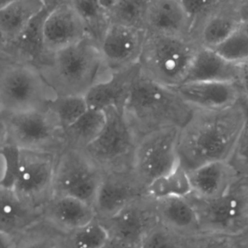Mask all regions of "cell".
Here are the masks:
<instances>
[{"mask_svg":"<svg viewBox=\"0 0 248 248\" xmlns=\"http://www.w3.org/2000/svg\"><path fill=\"white\" fill-rule=\"evenodd\" d=\"M248 127V102L225 109H193L179 129L180 167L186 172L216 162H227L242 132Z\"/></svg>","mask_w":248,"mask_h":248,"instance_id":"6da1fadb","label":"cell"},{"mask_svg":"<svg viewBox=\"0 0 248 248\" xmlns=\"http://www.w3.org/2000/svg\"><path fill=\"white\" fill-rule=\"evenodd\" d=\"M122 108L138 142L158 130L181 128L193 112V108L173 88L153 82L142 76L140 72Z\"/></svg>","mask_w":248,"mask_h":248,"instance_id":"7a4b0ae2","label":"cell"},{"mask_svg":"<svg viewBox=\"0 0 248 248\" xmlns=\"http://www.w3.org/2000/svg\"><path fill=\"white\" fill-rule=\"evenodd\" d=\"M40 71L56 96H84L111 75L99 47L89 37L52 55L50 63Z\"/></svg>","mask_w":248,"mask_h":248,"instance_id":"3957f363","label":"cell"},{"mask_svg":"<svg viewBox=\"0 0 248 248\" xmlns=\"http://www.w3.org/2000/svg\"><path fill=\"white\" fill-rule=\"evenodd\" d=\"M200 47L190 38L146 34L139 59L140 75L170 88L184 83Z\"/></svg>","mask_w":248,"mask_h":248,"instance_id":"277c9868","label":"cell"},{"mask_svg":"<svg viewBox=\"0 0 248 248\" xmlns=\"http://www.w3.org/2000/svg\"><path fill=\"white\" fill-rule=\"evenodd\" d=\"M56 158L51 151L12 146L11 172L5 184L23 201L42 211L53 197Z\"/></svg>","mask_w":248,"mask_h":248,"instance_id":"5b68a950","label":"cell"},{"mask_svg":"<svg viewBox=\"0 0 248 248\" xmlns=\"http://www.w3.org/2000/svg\"><path fill=\"white\" fill-rule=\"evenodd\" d=\"M195 209L200 232L240 235L248 233V178H241L226 194L210 200L186 196Z\"/></svg>","mask_w":248,"mask_h":248,"instance_id":"8992f818","label":"cell"},{"mask_svg":"<svg viewBox=\"0 0 248 248\" xmlns=\"http://www.w3.org/2000/svg\"><path fill=\"white\" fill-rule=\"evenodd\" d=\"M104 111L106 122L102 130L83 151L104 172L131 170L137 139L123 108L111 107Z\"/></svg>","mask_w":248,"mask_h":248,"instance_id":"52a82bcc","label":"cell"},{"mask_svg":"<svg viewBox=\"0 0 248 248\" xmlns=\"http://www.w3.org/2000/svg\"><path fill=\"white\" fill-rule=\"evenodd\" d=\"M55 96L40 71L34 66H11L0 75V116L47 110Z\"/></svg>","mask_w":248,"mask_h":248,"instance_id":"ba28073f","label":"cell"},{"mask_svg":"<svg viewBox=\"0 0 248 248\" xmlns=\"http://www.w3.org/2000/svg\"><path fill=\"white\" fill-rule=\"evenodd\" d=\"M105 172L82 149L66 147L57 155L53 197H70L92 206Z\"/></svg>","mask_w":248,"mask_h":248,"instance_id":"9c48e42d","label":"cell"},{"mask_svg":"<svg viewBox=\"0 0 248 248\" xmlns=\"http://www.w3.org/2000/svg\"><path fill=\"white\" fill-rule=\"evenodd\" d=\"M179 129L170 127L158 130L138 142L132 171L145 188L180 166L178 153Z\"/></svg>","mask_w":248,"mask_h":248,"instance_id":"30bf717a","label":"cell"},{"mask_svg":"<svg viewBox=\"0 0 248 248\" xmlns=\"http://www.w3.org/2000/svg\"><path fill=\"white\" fill-rule=\"evenodd\" d=\"M243 24H248V0H217L191 26L189 38L201 48L213 50Z\"/></svg>","mask_w":248,"mask_h":248,"instance_id":"8fae6325","label":"cell"},{"mask_svg":"<svg viewBox=\"0 0 248 248\" xmlns=\"http://www.w3.org/2000/svg\"><path fill=\"white\" fill-rule=\"evenodd\" d=\"M6 125L7 144L18 149L49 151L57 130H61L48 110H37L0 116Z\"/></svg>","mask_w":248,"mask_h":248,"instance_id":"7c38bea8","label":"cell"},{"mask_svg":"<svg viewBox=\"0 0 248 248\" xmlns=\"http://www.w3.org/2000/svg\"><path fill=\"white\" fill-rule=\"evenodd\" d=\"M99 222L109 237L138 248L143 238L158 223L154 200L147 195L140 197L114 216Z\"/></svg>","mask_w":248,"mask_h":248,"instance_id":"4fadbf2b","label":"cell"},{"mask_svg":"<svg viewBox=\"0 0 248 248\" xmlns=\"http://www.w3.org/2000/svg\"><path fill=\"white\" fill-rule=\"evenodd\" d=\"M146 195V188L131 170L105 172L93 202L95 217L107 220L127 204Z\"/></svg>","mask_w":248,"mask_h":248,"instance_id":"5bb4252c","label":"cell"},{"mask_svg":"<svg viewBox=\"0 0 248 248\" xmlns=\"http://www.w3.org/2000/svg\"><path fill=\"white\" fill-rule=\"evenodd\" d=\"M146 37L141 29L110 24L98 46L108 70L112 74L138 65Z\"/></svg>","mask_w":248,"mask_h":248,"instance_id":"9a60e30c","label":"cell"},{"mask_svg":"<svg viewBox=\"0 0 248 248\" xmlns=\"http://www.w3.org/2000/svg\"><path fill=\"white\" fill-rule=\"evenodd\" d=\"M86 37L88 34L83 21L71 1H59L45 22L44 52L54 54Z\"/></svg>","mask_w":248,"mask_h":248,"instance_id":"2e32d148","label":"cell"},{"mask_svg":"<svg viewBox=\"0 0 248 248\" xmlns=\"http://www.w3.org/2000/svg\"><path fill=\"white\" fill-rule=\"evenodd\" d=\"M193 109H225L242 101L248 102V93L229 82H185L173 88Z\"/></svg>","mask_w":248,"mask_h":248,"instance_id":"e0dca14e","label":"cell"},{"mask_svg":"<svg viewBox=\"0 0 248 248\" xmlns=\"http://www.w3.org/2000/svg\"><path fill=\"white\" fill-rule=\"evenodd\" d=\"M248 63H235L220 57L211 49L200 47L185 82H213L236 84L248 93Z\"/></svg>","mask_w":248,"mask_h":248,"instance_id":"ac0fdd59","label":"cell"},{"mask_svg":"<svg viewBox=\"0 0 248 248\" xmlns=\"http://www.w3.org/2000/svg\"><path fill=\"white\" fill-rule=\"evenodd\" d=\"M143 28L148 35L189 38V21L179 0L148 1Z\"/></svg>","mask_w":248,"mask_h":248,"instance_id":"d6986e66","label":"cell"},{"mask_svg":"<svg viewBox=\"0 0 248 248\" xmlns=\"http://www.w3.org/2000/svg\"><path fill=\"white\" fill-rule=\"evenodd\" d=\"M191 195L210 200L227 193L242 178L227 162H216L186 172Z\"/></svg>","mask_w":248,"mask_h":248,"instance_id":"ffe728a7","label":"cell"},{"mask_svg":"<svg viewBox=\"0 0 248 248\" xmlns=\"http://www.w3.org/2000/svg\"><path fill=\"white\" fill-rule=\"evenodd\" d=\"M42 218L41 210L23 201L9 186L0 185V233L17 237Z\"/></svg>","mask_w":248,"mask_h":248,"instance_id":"44dd1931","label":"cell"},{"mask_svg":"<svg viewBox=\"0 0 248 248\" xmlns=\"http://www.w3.org/2000/svg\"><path fill=\"white\" fill-rule=\"evenodd\" d=\"M139 73V65H136L114 72L108 79L91 87L84 95L88 108L101 111L111 107L122 108Z\"/></svg>","mask_w":248,"mask_h":248,"instance_id":"7402d4cb","label":"cell"},{"mask_svg":"<svg viewBox=\"0 0 248 248\" xmlns=\"http://www.w3.org/2000/svg\"><path fill=\"white\" fill-rule=\"evenodd\" d=\"M42 215L43 220L66 234L95 219L91 204L70 197H52Z\"/></svg>","mask_w":248,"mask_h":248,"instance_id":"603a6c76","label":"cell"},{"mask_svg":"<svg viewBox=\"0 0 248 248\" xmlns=\"http://www.w3.org/2000/svg\"><path fill=\"white\" fill-rule=\"evenodd\" d=\"M158 223L186 237L200 233L197 213L186 197L154 200Z\"/></svg>","mask_w":248,"mask_h":248,"instance_id":"cb8c5ba5","label":"cell"},{"mask_svg":"<svg viewBox=\"0 0 248 248\" xmlns=\"http://www.w3.org/2000/svg\"><path fill=\"white\" fill-rule=\"evenodd\" d=\"M45 4L41 0H15L0 10V30L5 42L14 43Z\"/></svg>","mask_w":248,"mask_h":248,"instance_id":"d4e9b609","label":"cell"},{"mask_svg":"<svg viewBox=\"0 0 248 248\" xmlns=\"http://www.w3.org/2000/svg\"><path fill=\"white\" fill-rule=\"evenodd\" d=\"M105 122L104 111L88 108L75 123L63 130L66 147L83 150L96 139Z\"/></svg>","mask_w":248,"mask_h":248,"instance_id":"484cf974","label":"cell"},{"mask_svg":"<svg viewBox=\"0 0 248 248\" xmlns=\"http://www.w3.org/2000/svg\"><path fill=\"white\" fill-rule=\"evenodd\" d=\"M15 248H68L66 233L42 218L15 238Z\"/></svg>","mask_w":248,"mask_h":248,"instance_id":"4316f807","label":"cell"},{"mask_svg":"<svg viewBox=\"0 0 248 248\" xmlns=\"http://www.w3.org/2000/svg\"><path fill=\"white\" fill-rule=\"evenodd\" d=\"M83 21L88 37L98 46L110 26L108 12L101 1H71Z\"/></svg>","mask_w":248,"mask_h":248,"instance_id":"83f0119b","label":"cell"},{"mask_svg":"<svg viewBox=\"0 0 248 248\" xmlns=\"http://www.w3.org/2000/svg\"><path fill=\"white\" fill-rule=\"evenodd\" d=\"M101 2L108 12L110 24L144 30L145 13L148 1L107 0Z\"/></svg>","mask_w":248,"mask_h":248,"instance_id":"f1b7e54d","label":"cell"},{"mask_svg":"<svg viewBox=\"0 0 248 248\" xmlns=\"http://www.w3.org/2000/svg\"><path fill=\"white\" fill-rule=\"evenodd\" d=\"M59 1L46 2L43 9L33 17L21 35L14 43L23 51L33 59H37L44 52L43 29L47 16L59 3Z\"/></svg>","mask_w":248,"mask_h":248,"instance_id":"f546056e","label":"cell"},{"mask_svg":"<svg viewBox=\"0 0 248 248\" xmlns=\"http://www.w3.org/2000/svg\"><path fill=\"white\" fill-rule=\"evenodd\" d=\"M191 194L186 172L181 167L158 178L146 188V195L153 200L170 197H186Z\"/></svg>","mask_w":248,"mask_h":248,"instance_id":"4dcf8cb0","label":"cell"},{"mask_svg":"<svg viewBox=\"0 0 248 248\" xmlns=\"http://www.w3.org/2000/svg\"><path fill=\"white\" fill-rule=\"evenodd\" d=\"M88 109L84 96H55L47 106L61 130H64L75 123Z\"/></svg>","mask_w":248,"mask_h":248,"instance_id":"1f68e13d","label":"cell"},{"mask_svg":"<svg viewBox=\"0 0 248 248\" xmlns=\"http://www.w3.org/2000/svg\"><path fill=\"white\" fill-rule=\"evenodd\" d=\"M108 239L107 230L96 219L66 234L68 248H103Z\"/></svg>","mask_w":248,"mask_h":248,"instance_id":"d6a6232c","label":"cell"},{"mask_svg":"<svg viewBox=\"0 0 248 248\" xmlns=\"http://www.w3.org/2000/svg\"><path fill=\"white\" fill-rule=\"evenodd\" d=\"M213 50L228 62L248 63V24L240 26Z\"/></svg>","mask_w":248,"mask_h":248,"instance_id":"836d02e7","label":"cell"},{"mask_svg":"<svg viewBox=\"0 0 248 248\" xmlns=\"http://www.w3.org/2000/svg\"><path fill=\"white\" fill-rule=\"evenodd\" d=\"M188 248H248V233L228 235L200 232L188 238Z\"/></svg>","mask_w":248,"mask_h":248,"instance_id":"e575fe53","label":"cell"},{"mask_svg":"<svg viewBox=\"0 0 248 248\" xmlns=\"http://www.w3.org/2000/svg\"><path fill=\"white\" fill-rule=\"evenodd\" d=\"M188 238L158 223L138 248H188Z\"/></svg>","mask_w":248,"mask_h":248,"instance_id":"d590c367","label":"cell"},{"mask_svg":"<svg viewBox=\"0 0 248 248\" xmlns=\"http://www.w3.org/2000/svg\"><path fill=\"white\" fill-rule=\"evenodd\" d=\"M248 127L241 133L227 162L242 178H248Z\"/></svg>","mask_w":248,"mask_h":248,"instance_id":"8d00e7d4","label":"cell"},{"mask_svg":"<svg viewBox=\"0 0 248 248\" xmlns=\"http://www.w3.org/2000/svg\"><path fill=\"white\" fill-rule=\"evenodd\" d=\"M11 156L8 146L0 150V185L6 184L11 172Z\"/></svg>","mask_w":248,"mask_h":248,"instance_id":"74e56055","label":"cell"},{"mask_svg":"<svg viewBox=\"0 0 248 248\" xmlns=\"http://www.w3.org/2000/svg\"><path fill=\"white\" fill-rule=\"evenodd\" d=\"M103 248H136L134 247L130 246L127 244L124 243L121 241L117 239H113V238L108 236V240L106 242Z\"/></svg>","mask_w":248,"mask_h":248,"instance_id":"f35d334b","label":"cell"},{"mask_svg":"<svg viewBox=\"0 0 248 248\" xmlns=\"http://www.w3.org/2000/svg\"><path fill=\"white\" fill-rule=\"evenodd\" d=\"M0 248H15V238L0 233Z\"/></svg>","mask_w":248,"mask_h":248,"instance_id":"ab89813d","label":"cell"},{"mask_svg":"<svg viewBox=\"0 0 248 248\" xmlns=\"http://www.w3.org/2000/svg\"><path fill=\"white\" fill-rule=\"evenodd\" d=\"M8 141V133L6 125L3 120L0 118V150L7 144Z\"/></svg>","mask_w":248,"mask_h":248,"instance_id":"60d3db41","label":"cell"},{"mask_svg":"<svg viewBox=\"0 0 248 248\" xmlns=\"http://www.w3.org/2000/svg\"><path fill=\"white\" fill-rule=\"evenodd\" d=\"M5 39H4L3 35H2L1 30H0V43H5Z\"/></svg>","mask_w":248,"mask_h":248,"instance_id":"b9f144b4","label":"cell"}]
</instances>
